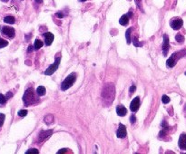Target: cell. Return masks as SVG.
Masks as SVG:
<instances>
[{"label": "cell", "mask_w": 186, "mask_h": 154, "mask_svg": "<svg viewBox=\"0 0 186 154\" xmlns=\"http://www.w3.org/2000/svg\"><path fill=\"white\" fill-rule=\"evenodd\" d=\"M175 40H176L178 43L183 44L184 41V35H182L181 34H177V35H175Z\"/></svg>", "instance_id": "44dd1931"}, {"label": "cell", "mask_w": 186, "mask_h": 154, "mask_svg": "<svg viewBox=\"0 0 186 154\" xmlns=\"http://www.w3.org/2000/svg\"><path fill=\"white\" fill-rule=\"evenodd\" d=\"M67 152V149H62V150L58 151V152H57V153L61 154V153H64V152Z\"/></svg>", "instance_id": "836d02e7"}, {"label": "cell", "mask_w": 186, "mask_h": 154, "mask_svg": "<svg viewBox=\"0 0 186 154\" xmlns=\"http://www.w3.org/2000/svg\"><path fill=\"white\" fill-rule=\"evenodd\" d=\"M132 31H133V28L131 27V28H128L127 31H126V33H125L126 42H127L128 45H130V44L132 43V39H131V33H132Z\"/></svg>", "instance_id": "2e32d148"}, {"label": "cell", "mask_w": 186, "mask_h": 154, "mask_svg": "<svg viewBox=\"0 0 186 154\" xmlns=\"http://www.w3.org/2000/svg\"><path fill=\"white\" fill-rule=\"evenodd\" d=\"M26 153L27 154H38L39 153V152H38V150H37V149L33 148V149H29L28 151H27V152H26Z\"/></svg>", "instance_id": "cb8c5ba5"}, {"label": "cell", "mask_w": 186, "mask_h": 154, "mask_svg": "<svg viewBox=\"0 0 186 154\" xmlns=\"http://www.w3.org/2000/svg\"><path fill=\"white\" fill-rule=\"evenodd\" d=\"M170 101H171V100H170V98H169L167 95H162V103L166 104V103H170Z\"/></svg>", "instance_id": "484cf974"}, {"label": "cell", "mask_w": 186, "mask_h": 154, "mask_svg": "<svg viewBox=\"0 0 186 154\" xmlns=\"http://www.w3.org/2000/svg\"><path fill=\"white\" fill-rule=\"evenodd\" d=\"M116 113H117L119 116L123 117V116H125V115H126L127 110H126V108H125L124 105H118V106L116 107Z\"/></svg>", "instance_id": "5bb4252c"}, {"label": "cell", "mask_w": 186, "mask_h": 154, "mask_svg": "<svg viewBox=\"0 0 186 154\" xmlns=\"http://www.w3.org/2000/svg\"><path fill=\"white\" fill-rule=\"evenodd\" d=\"M130 121H131V123H135V122H136V117L134 116V115H132L131 117H130Z\"/></svg>", "instance_id": "1f68e13d"}, {"label": "cell", "mask_w": 186, "mask_h": 154, "mask_svg": "<svg viewBox=\"0 0 186 154\" xmlns=\"http://www.w3.org/2000/svg\"><path fill=\"white\" fill-rule=\"evenodd\" d=\"M42 46H43V42L40 41L39 39H35V44H34V48H35V50H38V49H40Z\"/></svg>", "instance_id": "d6986e66"}, {"label": "cell", "mask_w": 186, "mask_h": 154, "mask_svg": "<svg viewBox=\"0 0 186 154\" xmlns=\"http://www.w3.org/2000/svg\"><path fill=\"white\" fill-rule=\"evenodd\" d=\"M2 1H3V2H7L8 0H2Z\"/></svg>", "instance_id": "74e56055"}, {"label": "cell", "mask_w": 186, "mask_h": 154, "mask_svg": "<svg viewBox=\"0 0 186 154\" xmlns=\"http://www.w3.org/2000/svg\"><path fill=\"white\" fill-rule=\"evenodd\" d=\"M7 46H8V42L0 37V48H4V47H6Z\"/></svg>", "instance_id": "603a6c76"}, {"label": "cell", "mask_w": 186, "mask_h": 154, "mask_svg": "<svg viewBox=\"0 0 186 154\" xmlns=\"http://www.w3.org/2000/svg\"><path fill=\"white\" fill-rule=\"evenodd\" d=\"M135 4H136L137 6L143 11V8H142V0H135Z\"/></svg>", "instance_id": "f546056e"}, {"label": "cell", "mask_w": 186, "mask_h": 154, "mask_svg": "<svg viewBox=\"0 0 186 154\" xmlns=\"http://www.w3.org/2000/svg\"><path fill=\"white\" fill-rule=\"evenodd\" d=\"M4 22H5V23H7V24L13 25V24H15L16 19H15V17L12 16H6V17L4 18Z\"/></svg>", "instance_id": "e0dca14e"}, {"label": "cell", "mask_w": 186, "mask_h": 154, "mask_svg": "<svg viewBox=\"0 0 186 154\" xmlns=\"http://www.w3.org/2000/svg\"><path fill=\"white\" fill-rule=\"evenodd\" d=\"M76 74H75V73L70 74L62 82L61 90L62 91H66L67 89H69L76 82Z\"/></svg>", "instance_id": "277c9868"}, {"label": "cell", "mask_w": 186, "mask_h": 154, "mask_svg": "<svg viewBox=\"0 0 186 154\" xmlns=\"http://www.w3.org/2000/svg\"><path fill=\"white\" fill-rule=\"evenodd\" d=\"M27 114V110H20V111L18 112V115H19L20 117H25Z\"/></svg>", "instance_id": "83f0119b"}, {"label": "cell", "mask_w": 186, "mask_h": 154, "mask_svg": "<svg viewBox=\"0 0 186 154\" xmlns=\"http://www.w3.org/2000/svg\"><path fill=\"white\" fill-rule=\"evenodd\" d=\"M46 88L44 86H38L37 89H36V94L39 95V96H43L46 94Z\"/></svg>", "instance_id": "ac0fdd59"}, {"label": "cell", "mask_w": 186, "mask_h": 154, "mask_svg": "<svg viewBox=\"0 0 186 154\" xmlns=\"http://www.w3.org/2000/svg\"><path fill=\"white\" fill-rule=\"evenodd\" d=\"M139 107H140V98L137 96V97H135L133 101L131 102V104H130V110L134 112L138 111Z\"/></svg>", "instance_id": "7c38bea8"}, {"label": "cell", "mask_w": 186, "mask_h": 154, "mask_svg": "<svg viewBox=\"0 0 186 154\" xmlns=\"http://www.w3.org/2000/svg\"><path fill=\"white\" fill-rule=\"evenodd\" d=\"M33 50H35L34 46H28V49H27V53H31V52H33Z\"/></svg>", "instance_id": "d6a6232c"}, {"label": "cell", "mask_w": 186, "mask_h": 154, "mask_svg": "<svg viewBox=\"0 0 186 154\" xmlns=\"http://www.w3.org/2000/svg\"><path fill=\"white\" fill-rule=\"evenodd\" d=\"M185 75H186V72H185Z\"/></svg>", "instance_id": "ab89813d"}, {"label": "cell", "mask_w": 186, "mask_h": 154, "mask_svg": "<svg viewBox=\"0 0 186 154\" xmlns=\"http://www.w3.org/2000/svg\"><path fill=\"white\" fill-rule=\"evenodd\" d=\"M129 16L127 15H123L121 16V18L119 19V23L121 26H127L128 23H129Z\"/></svg>", "instance_id": "9a60e30c"}, {"label": "cell", "mask_w": 186, "mask_h": 154, "mask_svg": "<svg viewBox=\"0 0 186 154\" xmlns=\"http://www.w3.org/2000/svg\"><path fill=\"white\" fill-rule=\"evenodd\" d=\"M55 16H56L58 18H63V17L65 16H64V14H63L62 12H57V13L55 14Z\"/></svg>", "instance_id": "4dcf8cb0"}, {"label": "cell", "mask_w": 186, "mask_h": 154, "mask_svg": "<svg viewBox=\"0 0 186 154\" xmlns=\"http://www.w3.org/2000/svg\"><path fill=\"white\" fill-rule=\"evenodd\" d=\"M184 56H186V50H182V51L173 53L171 55V57L166 61V65H167L168 67H170V68L173 67V66L176 64V62H177L180 58H182V57H184Z\"/></svg>", "instance_id": "7a4b0ae2"}, {"label": "cell", "mask_w": 186, "mask_h": 154, "mask_svg": "<svg viewBox=\"0 0 186 154\" xmlns=\"http://www.w3.org/2000/svg\"><path fill=\"white\" fill-rule=\"evenodd\" d=\"M135 90H136V86L133 84V85H132V86L130 87V89H129V94H130V95H132L133 93L135 92Z\"/></svg>", "instance_id": "f1b7e54d"}, {"label": "cell", "mask_w": 186, "mask_h": 154, "mask_svg": "<svg viewBox=\"0 0 186 154\" xmlns=\"http://www.w3.org/2000/svg\"><path fill=\"white\" fill-rule=\"evenodd\" d=\"M127 16H128L129 17H132V16H133V12H132V11H129V12L127 13Z\"/></svg>", "instance_id": "d590c367"}, {"label": "cell", "mask_w": 186, "mask_h": 154, "mask_svg": "<svg viewBox=\"0 0 186 154\" xmlns=\"http://www.w3.org/2000/svg\"><path fill=\"white\" fill-rule=\"evenodd\" d=\"M44 36H45V41H46V46H49L50 45H52L54 41V35L52 33L50 32H46L45 34H42Z\"/></svg>", "instance_id": "8fae6325"}, {"label": "cell", "mask_w": 186, "mask_h": 154, "mask_svg": "<svg viewBox=\"0 0 186 154\" xmlns=\"http://www.w3.org/2000/svg\"><path fill=\"white\" fill-rule=\"evenodd\" d=\"M60 61H61V56L58 55V57H57V54H56L54 63L53 64H51V65L45 71V75H53L54 73L57 70V68H58V66H59V64H60Z\"/></svg>", "instance_id": "5b68a950"}, {"label": "cell", "mask_w": 186, "mask_h": 154, "mask_svg": "<svg viewBox=\"0 0 186 154\" xmlns=\"http://www.w3.org/2000/svg\"><path fill=\"white\" fill-rule=\"evenodd\" d=\"M6 98L8 99V98H10V97H12V96H13V94H12V93H10V92H8V93H7V94H6Z\"/></svg>", "instance_id": "e575fe53"}, {"label": "cell", "mask_w": 186, "mask_h": 154, "mask_svg": "<svg viewBox=\"0 0 186 154\" xmlns=\"http://www.w3.org/2000/svg\"><path fill=\"white\" fill-rule=\"evenodd\" d=\"M5 118H6V115L4 113H0V127L3 126L4 122H5Z\"/></svg>", "instance_id": "4316f807"}, {"label": "cell", "mask_w": 186, "mask_h": 154, "mask_svg": "<svg viewBox=\"0 0 186 154\" xmlns=\"http://www.w3.org/2000/svg\"><path fill=\"white\" fill-rule=\"evenodd\" d=\"M44 121H45V123H46V124H50V123H53V121H54L53 115H51V114H48V115H46V116L45 117Z\"/></svg>", "instance_id": "ffe728a7"}, {"label": "cell", "mask_w": 186, "mask_h": 154, "mask_svg": "<svg viewBox=\"0 0 186 154\" xmlns=\"http://www.w3.org/2000/svg\"><path fill=\"white\" fill-rule=\"evenodd\" d=\"M52 134H53V130H42L39 133V136H38V141H39V143H41V142L45 141L46 140H47L49 137H51Z\"/></svg>", "instance_id": "52a82bcc"}, {"label": "cell", "mask_w": 186, "mask_h": 154, "mask_svg": "<svg viewBox=\"0 0 186 154\" xmlns=\"http://www.w3.org/2000/svg\"><path fill=\"white\" fill-rule=\"evenodd\" d=\"M133 45H134V46L135 47H141V46H143V43H139V41H138V39L134 36L133 38Z\"/></svg>", "instance_id": "7402d4cb"}, {"label": "cell", "mask_w": 186, "mask_h": 154, "mask_svg": "<svg viewBox=\"0 0 186 154\" xmlns=\"http://www.w3.org/2000/svg\"><path fill=\"white\" fill-rule=\"evenodd\" d=\"M102 97L106 104H111L115 97V88L113 83H107L103 89Z\"/></svg>", "instance_id": "6da1fadb"}, {"label": "cell", "mask_w": 186, "mask_h": 154, "mask_svg": "<svg viewBox=\"0 0 186 154\" xmlns=\"http://www.w3.org/2000/svg\"><path fill=\"white\" fill-rule=\"evenodd\" d=\"M79 1H81V2H84V1H86V0H79Z\"/></svg>", "instance_id": "f35d334b"}, {"label": "cell", "mask_w": 186, "mask_h": 154, "mask_svg": "<svg viewBox=\"0 0 186 154\" xmlns=\"http://www.w3.org/2000/svg\"><path fill=\"white\" fill-rule=\"evenodd\" d=\"M36 97L35 95V92H34V89L33 88H28L27 91L25 92L24 94V96H23V101L24 103L28 106V105H31V104H34L36 102Z\"/></svg>", "instance_id": "3957f363"}, {"label": "cell", "mask_w": 186, "mask_h": 154, "mask_svg": "<svg viewBox=\"0 0 186 154\" xmlns=\"http://www.w3.org/2000/svg\"><path fill=\"white\" fill-rule=\"evenodd\" d=\"M21 1H22V0H21Z\"/></svg>", "instance_id": "60d3db41"}, {"label": "cell", "mask_w": 186, "mask_h": 154, "mask_svg": "<svg viewBox=\"0 0 186 154\" xmlns=\"http://www.w3.org/2000/svg\"><path fill=\"white\" fill-rule=\"evenodd\" d=\"M178 145H179V148L181 150L186 151V133H183L180 136L179 141H178Z\"/></svg>", "instance_id": "4fadbf2b"}, {"label": "cell", "mask_w": 186, "mask_h": 154, "mask_svg": "<svg viewBox=\"0 0 186 154\" xmlns=\"http://www.w3.org/2000/svg\"><path fill=\"white\" fill-rule=\"evenodd\" d=\"M126 134H127V132H126L125 126L123 125L122 123H120V124H119V128H118L117 131H116V136H117L119 139H123V138H125V137H126Z\"/></svg>", "instance_id": "30bf717a"}, {"label": "cell", "mask_w": 186, "mask_h": 154, "mask_svg": "<svg viewBox=\"0 0 186 154\" xmlns=\"http://www.w3.org/2000/svg\"><path fill=\"white\" fill-rule=\"evenodd\" d=\"M35 1H36L37 3H42V2H43L42 0H35Z\"/></svg>", "instance_id": "8d00e7d4"}, {"label": "cell", "mask_w": 186, "mask_h": 154, "mask_svg": "<svg viewBox=\"0 0 186 154\" xmlns=\"http://www.w3.org/2000/svg\"><path fill=\"white\" fill-rule=\"evenodd\" d=\"M1 33L9 38H13L16 35L15 29L10 26H1Z\"/></svg>", "instance_id": "8992f818"}, {"label": "cell", "mask_w": 186, "mask_h": 154, "mask_svg": "<svg viewBox=\"0 0 186 154\" xmlns=\"http://www.w3.org/2000/svg\"><path fill=\"white\" fill-rule=\"evenodd\" d=\"M170 49V42H169V36L167 35H163V44H162V53L164 56L167 55L168 51Z\"/></svg>", "instance_id": "ba28073f"}, {"label": "cell", "mask_w": 186, "mask_h": 154, "mask_svg": "<svg viewBox=\"0 0 186 154\" xmlns=\"http://www.w3.org/2000/svg\"><path fill=\"white\" fill-rule=\"evenodd\" d=\"M6 101H7L6 96L4 95V94H0V104H5V103H6Z\"/></svg>", "instance_id": "d4e9b609"}, {"label": "cell", "mask_w": 186, "mask_h": 154, "mask_svg": "<svg viewBox=\"0 0 186 154\" xmlns=\"http://www.w3.org/2000/svg\"><path fill=\"white\" fill-rule=\"evenodd\" d=\"M170 25H171V27L173 30H179L183 26V25H184V21L181 18H176V19L172 20L171 23H170Z\"/></svg>", "instance_id": "9c48e42d"}]
</instances>
